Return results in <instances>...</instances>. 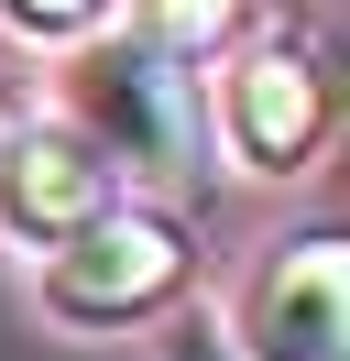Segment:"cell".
<instances>
[{"mask_svg":"<svg viewBox=\"0 0 350 361\" xmlns=\"http://www.w3.org/2000/svg\"><path fill=\"white\" fill-rule=\"evenodd\" d=\"M241 11H252V0H131V33H143L153 55H175V66H197V55H219L241 33Z\"/></svg>","mask_w":350,"mask_h":361,"instance_id":"obj_6","label":"cell"},{"mask_svg":"<svg viewBox=\"0 0 350 361\" xmlns=\"http://www.w3.org/2000/svg\"><path fill=\"white\" fill-rule=\"evenodd\" d=\"M219 132H230V154L252 164V176H296V164L328 142V77H318V55H296V44L241 55L230 88H219Z\"/></svg>","mask_w":350,"mask_h":361,"instance_id":"obj_5","label":"cell"},{"mask_svg":"<svg viewBox=\"0 0 350 361\" xmlns=\"http://www.w3.org/2000/svg\"><path fill=\"white\" fill-rule=\"evenodd\" d=\"M99 208H121V164H109L77 121L0 132V230H11V241L55 252L66 230H88Z\"/></svg>","mask_w":350,"mask_h":361,"instance_id":"obj_4","label":"cell"},{"mask_svg":"<svg viewBox=\"0 0 350 361\" xmlns=\"http://www.w3.org/2000/svg\"><path fill=\"white\" fill-rule=\"evenodd\" d=\"M241 361H350V263L339 230H306V241H274V263L241 295Z\"/></svg>","mask_w":350,"mask_h":361,"instance_id":"obj_3","label":"cell"},{"mask_svg":"<svg viewBox=\"0 0 350 361\" xmlns=\"http://www.w3.org/2000/svg\"><path fill=\"white\" fill-rule=\"evenodd\" d=\"M175 361H241V350L208 329V317H197V329H175Z\"/></svg>","mask_w":350,"mask_h":361,"instance_id":"obj_8","label":"cell"},{"mask_svg":"<svg viewBox=\"0 0 350 361\" xmlns=\"http://www.w3.org/2000/svg\"><path fill=\"white\" fill-rule=\"evenodd\" d=\"M175 285H186V230L164 208H99L88 230L44 252V307L66 329H131V317L175 307Z\"/></svg>","mask_w":350,"mask_h":361,"instance_id":"obj_2","label":"cell"},{"mask_svg":"<svg viewBox=\"0 0 350 361\" xmlns=\"http://www.w3.org/2000/svg\"><path fill=\"white\" fill-rule=\"evenodd\" d=\"M0 23H11V33H44V44H77V33L109 23V0H0Z\"/></svg>","mask_w":350,"mask_h":361,"instance_id":"obj_7","label":"cell"},{"mask_svg":"<svg viewBox=\"0 0 350 361\" xmlns=\"http://www.w3.org/2000/svg\"><path fill=\"white\" fill-rule=\"evenodd\" d=\"M66 110H77V132L99 142L109 164H131V176H208V99H197V66H175V55H153L143 33H109V44H77V66H66Z\"/></svg>","mask_w":350,"mask_h":361,"instance_id":"obj_1","label":"cell"}]
</instances>
